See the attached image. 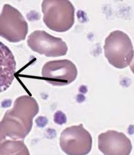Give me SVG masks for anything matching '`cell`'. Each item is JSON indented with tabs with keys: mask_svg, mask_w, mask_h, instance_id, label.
I'll list each match as a JSON object with an SVG mask.
<instances>
[{
	"mask_svg": "<svg viewBox=\"0 0 134 155\" xmlns=\"http://www.w3.org/2000/svg\"><path fill=\"white\" fill-rule=\"evenodd\" d=\"M39 107L34 97L21 96L0 122V155H30L24 139L31 131Z\"/></svg>",
	"mask_w": 134,
	"mask_h": 155,
	"instance_id": "obj_1",
	"label": "cell"
},
{
	"mask_svg": "<svg viewBox=\"0 0 134 155\" xmlns=\"http://www.w3.org/2000/svg\"><path fill=\"white\" fill-rule=\"evenodd\" d=\"M42 9L43 22L53 31L65 32L74 24L75 8L69 0H45Z\"/></svg>",
	"mask_w": 134,
	"mask_h": 155,
	"instance_id": "obj_2",
	"label": "cell"
},
{
	"mask_svg": "<svg viewBox=\"0 0 134 155\" xmlns=\"http://www.w3.org/2000/svg\"><path fill=\"white\" fill-rule=\"evenodd\" d=\"M104 49L109 63L117 69L126 68L133 60L132 42L123 31L116 30L111 32L105 39Z\"/></svg>",
	"mask_w": 134,
	"mask_h": 155,
	"instance_id": "obj_3",
	"label": "cell"
},
{
	"mask_svg": "<svg viewBox=\"0 0 134 155\" xmlns=\"http://www.w3.org/2000/svg\"><path fill=\"white\" fill-rule=\"evenodd\" d=\"M28 24L23 15L9 4L3 6L0 14V36L11 43L25 40Z\"/></svg>",
	"mask_w": 134,
	"mask_h": 155,
	"instance_id": "obj_4",
	"label": "cell"
},
{
	"mask_svg": "<svg viewBox=\"0 0 134 155\" xmlns=\"http://www.w3.org/2000/svg\"><path fill=\"white\" fill-rule=\"evenodd\" d=\"M61 149L69 155H85L92 150V138L83 124L66 128L61 134Z\"/></svg>",
	"mask_w": 134,
	"mask_h": 155,
	"instance_id": "obj_5",
	"label": "cell"
},
{
	"mask_svg": "<svg viewBox=\"0 0 134 155\" xmlns=\"http://www.w3.org/2000/svg\"><path fill=\"white\" fill-rule=\"evenodd\" d=\"M28 46L35 52L47 57H57L67 54V44L62 39L51 35L46 31L36 30L28 36Z\"/></svg>",
	"mask_w": 134,
	"mask_h": 155,
	"instance_id": "obj_6",
	"label": "cell"
},
{
	"mask_svg": "<svg viewBox=\"0 0 134 155\" xmlns=\"http://www.w3.org/2000/svg\"><path fill=\"white\" fill-rule=\"evenodd\" d=\"M42 78L47 83L56 86L70 84L76 79L78 70L72 61L67 59L49 61L42 69Z\"/></svg>",
	"mask_w": 134,
	"mask_h": 155,
	"instance_id": "obj_7",
	"label": "cell"
},
{
	"mask_svg": "<svg viewBox=\"0 0 134 155\" xmlns=\"http://www.w3.org/2000/svg\"><path fill=\"white\" fill-rule=\"evenodd\" d=\"M98 148L106 155H129L132 150L130 140L122 132L108 130L98 135Z\"/></svg>",
	"mask_w": 134,
	"mask_h": 155,
	"instance_id": "obj_8",
	"label": "cell"
},
{
	"mask_svg": "<svg viewBox=\"0 0 134 155\" xmlns=\"http://www.w3.org/2000/svg\"><path fill=\"white\" fill-rule=\"evenodd\" d=\"M16 70V62L13 52L0 41V94L11 85Z\"/></svg>",
	"mask_w": 134,
	"mask_h": 155,
	"instance_id": "obj_9",
	"label": "cell"
}]
</instances>
